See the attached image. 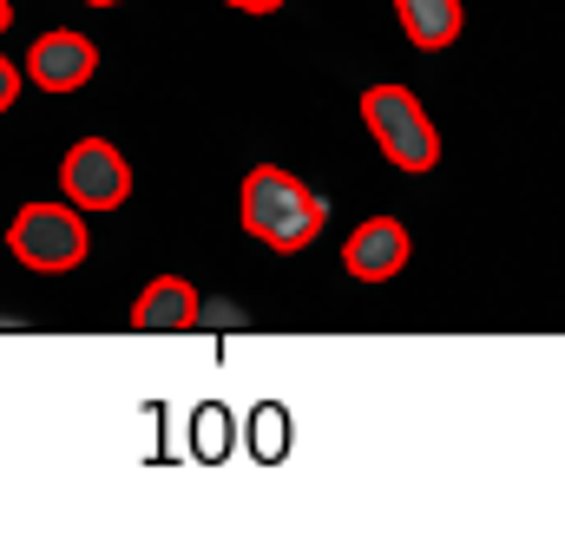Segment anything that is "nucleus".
<instances>
[{
	"label": "nucleus",
	"instance_id": "5",
	"mask_svg": "<svg viewBox=\"0 0 565 551\" xmlns=\"http://www.w3.org/2000/svg\"><path fill=\"white\" fill-rule=\"evenodd\" d=\"M408 224L402 217H362L355 230H349V244H342V270L355 276V282H388V276L408 270Z\"/></svg>",
	"mask_w": 565,
	"mask_h": 551
},
{
	"label": "nucleus",
	"instance_id": "12",
	"mask_svg": "<svg viewBox=\"0 0 565 551\" xmlns=\"http://www.w3.org/2000/svg\"><path fill=\"white\" fill-rule=\"evenodd\" d=\"M86 7H126V0H86Z\"/></svg>",
	"mask_w": 565,
	"mask_h": 551
},
{
	"label": "nucleus",
	"instance_id": "1",
	"mask_svg": "<svg viewBox=\"0 0 565 551\" xmlns=\"http://www.w3.org/2000/svg\"><path fill=\"white\" fill-rule=\"evenodd\" d=\"M237 210H244V230H250L264 250H277V257L309 250V244L322 237V224H329V197L309 191V184H302L296 171H282V164H257V171L244 177Z\"/></svg>",
	"mask_w": 565,
	"mask_h": 551
},
{
	"label": "nucleus",
	"instance_id": "7",
	"mask_svg": "<svg viewBox=\"0 0 565 551\" xmlns=\"http://www.w3.org/2000/svg\"><path fill=\"white\" fill-rule=\"evenodd\" d=\"M204 309H198V289L184 282V276H151L145 282V295L132 302V328L145 335H178V328H191Z\"/></svg>",
	"mask_w": 565,
	"mask_h": 551
},
{
	"label": "nucleus",
	"instance_id": "9",
	"mask_svg": "<svg viewBox=\"0 0 565 551\" xmlns=\"http://www.w3.org/2000/svg\"><path fill=\"white\" fill-rule=\"evenodd\" d=\"M20 86H26V66H13V60L0 53V119L13 112V99H20Z\"/></svg>",
	"mask_w": 565,
	"mask_h": 551
},
{
	"label": "nucleus",
	"instance_id": "4",
	"mask_svg": "<svg viewBox=\"0 0 565 551\" xmlns=\"http://www.w3.org/2000/svg\"><path fill=\"white\" fill-rule=\"evenodd\" d=\"M60 191L79 210H119L132 197V164H126V151L113 138H79L60 158Z\"/></svg>",
	"mask_w": 565,
	"mask_h": 551
},
{
	"label": "nucleus",
	"instance_id": "6",
	"mask_svg": "<svg viewBox=\"0 0 565 551\" xmlns=\"http://www.w3.org/2000/svg\"><path fill=\"white\" fill-rule=\"evenodd\" d=\"M93 73H99V46L86 33H40L26 53V79L40 93H79Z\"/></svg>",
	"mask_w": 565,
	"mask_h": 551
},
{
	"label": "nucleus",
	"instance_id": "2",
	"mask_svg": "<svg viewBox=\"0 0 565 551\" xmlns=\"http://www.w3.org/2000/svg\"><path fill=\"white\" fill-rule=\"evenodd\" d=\"M362 126L375 138V151L395 164V171H434L440 164V132L427 119V106L408 86H369L362 93Z\"/></svg>",
	"mask_w": 565,
	"mask_h": 551
},
{
	"label": "nucleus",
	"instance_id": "8",
	"mask_svg": "<svg viewBox=\"0 0 565 551\" xmlns=\"http://www.w3.org/2000/svg\"><path fill=\"white\" fill-rule=\"evenodd\" d=\"M395 20H402L408 46H422V53H447L467 26L460 0H395Z\"/></svg>",
	"mask_w": 565,
	"mask_h": 551
},
{
	"label": "nucleus",
	"instance_id": "3",
	"mask_svg": "<svg viewBox=\"0 0 565 551\" xmlns=\"http://www.w3.org/2000/svg\"><path fill=\"white\" fill-rule=\"evenodd\" d=\"M7 250L13 263L33 276H66L86 263L93 237H86V217L79 204H20L13 224H7Z\"/></svg>",
	"mask_w": 565,
	"mask_h": 551
},
{
	"label": "nucleus",
	"instance_id": "11",
	"mask_svg": "<svg viewBox=\"0 0 565 551\" xmlns=\"http://www.w3.org/2000/svg\"><path fill=\"white\" fill-rule=\"evenodd\" d=\"M7 26H13V0H0V33H7Z\"/></svg>",
	"mask_w": 565,
	"mask_h": 551
},
{
	"label": "nucleus",
	"instance_id": "10",
	"mask_svg": "<svg viewBox=\"0 0 565 551\" xmlns=\"http://www.w3.org/2000/svg\"><path fill=\"white\" fill-rule=\"evenodd\" d=\"M224 7H237V13H277V7H289V0H224Z\"/></svg>",
	"mask_w": 565,
	"mask_h": 551
}]
</instances>
